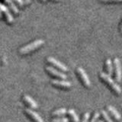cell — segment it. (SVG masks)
Segmentation results:
<instances>
[{
    "label": "cell",
    "instance_id": "6da1fadb",
    "mask_svg": "<svg viewBox=\"0 0 122 122\" xmlns=\"http://www.w3.org/2000/svg\"><path fill=\"white\" fill-rule=\"evenodd\" d=\"M44 44V41L42 39H37L34 41L33 42L28 44L25 46H23L22 47L19 49V53L21 55H26L28 53H31L34 51L35 50L40 48L41 46H43Z\"/></svg>",
    "mask_w": 122,
    "mask_h": 122
},
{
    "label": "cell",
    "instance_id": "7a4b0ae2",
    "mask_svg": "<svg viewBox=\"0 0 122 122\" xmlns=\"http://www.w3.org/2000/svg\"><path fill=\"white\" fill-rule=\"evenodd\" d=\"M100 76L105 82H107L111 87H112V89L114 92H115L117 94H121V86L118 85L117 83L115 82V81H114V80L112 78V76H109L108 74L105 73V72H101Z\"/></svg>",
    "mask_w": 122,
    "mask_h": 122
},
{
    "label": "cell",
    "instance_id": "3957f363",
    "mask_svg": "<svg viewBox=\"0 0 122 122\" xmlns=\"http://www.w3.org/2000/svg\"><path fill=\"white\" fill-rule=\"evenodd\" d=\"M0 10L2 11L3 16L5 19V21L9 25H11L14 23V17L12 14H11V11L9 9L5 4H2V2H0Z\"/></svg>",
    "mask_w": 122,
    "mask_h": 122
},
{
    "label": "cell",
    "instance_id": "277c9868",
    "mask_svg": "<svg viewBox=\"0 0 122 122\" xmlns=\"http://www.w3.org/2000/svg\"><path fill=\"white\" fill-rule=\"evenodd\" d=\"M47 61L49 63H51V65H53V66L60 69V70H62L63 72H67L68 71V68H67V66H66V65L63 64V63H61L60 61L57 60L56 59L53 58V57H52V56L47 57Z\"/></svg>",
    "mask_w": 122,
    "mask_h": 122
},
{
    "label": "cell",
    "instance_id": "5b68a950",
    "mask_svg": "<svg viewBox=\"0 0 122 122\" xmlns=\"http://www.w3.org/2000/svg\"><path fill=\"white\" fill-rule=\"evenodd\" d=\"M114 70H115V79L117 82H120L122 79V70L121 61L118 58H115L114 60Z\"/></svg>",
    "mask_w": 122,
    "mask_h": 122
},
{
    "label": "cell",
    "instance_id": "8992f818",
    "mask_svg": "<svg viewBox=\"0 0 122 122\" xmlns=\"http://www.w3.org/2000/svg\"><path fill=\"white\" fill-rule=\"evenodd\" d=\"M77 72L79 76L80 79H82V82L84 83L86 87H90L91 86V82H90V79L89 78V76L87 75V73L85 72V70H83L82 67H78L77 68Z\"/></svg>",
    "mask_w": 122,
    "mask_h": 122
},
{
    "label": "cell",
    "instance_id": "52a82bcc",
    "mask_svg": "<svg viewBox=\"0 0 122 122\" xmlns=\"http://www.w3.org/2000/svg\"><path fill=\"white\" fill-rule=\"evenodd\" d=\"M46 70L48 73L51 74L52 76H54L57 78H60L61 79H66L67 78V76L63 73V72H60L59 70H56L55 68H53V66H46Z\"/></svg>",
    "mask_w": 122,
    "mask_h": 122
},
{
    "label": "cell",
    "instance_id": "ba28073f",
    "mask_svg": "<svg viewBox=\"0 0 122 122\" xmlns=\"http://www.w3.org/2000/svg\"><path fill=\"white\" fill-rule=\"evenodd\" d=\"M6 6L9 8V9L11 11V12L15 15H18L19 14V9L18 6L15 5V3L13 2V0H3Z\"/></svg>",
    "mask_w": 122,
    "mask_h": 122
},
{
    "label": "cell",
    "instance_id": "9c48e42d",
    "mask_svg": "<svg viewBox=\"0 0 122 122\" xmlns=\"http://www.w3.org/2000/svg\"><path fill=\"white\" fill-rule=\"evenodd\" d=\"M25 112L27 114H28V115L31 117L35 122H44L43 118L39 115V114L37 113L36 112H34V110L30 109V108H26Z\"/></svg>",
    "mask_w": 122,
    "mask_h": 122
},
{
    "label": "cell",
    "instance_id": "30bf717a",
    "mask_svg": "<svg viewBox=\"0 0 122 122\" xmlns=\"http://www.w3.org/2000/svg\"><path fill=\"white\" fill-rule=\"evenodd\" d=\"M51 83L53 86H59L61 88H70L72 86L70 82L66 81L65 79H61V80H60V79H52Z\"/></svg>",
    "mask_w": 122,
    "mask_h": 122
},
{
    "label": "cell",
    "instance_id": "8fae6325",
    "mask_svg": "<svg viewBox=\"0 0 122 122\" xmlns=\"http://www.w3.org/2000/svg\"><path fill=\"white\" fill-rule=\"evenodd\" d=\"M23 99H24V101L28 104L30 108H34V109H36L38 108V105L37 103L34 100V99L29 96L28 95H25L24 96H23Z\"/></svg>",
    "mask_w": 122,
    "mask_h": 122
},
{
    "label": "cell",
    "instance_id": "7c38bea8",
    "mask_svg": "<svg viewBox=\"0 0 122 122\" xmlns=\"http://www.w3.org/2000/svg\"><path fill=\"white\" fill-rule=\"evenodd\" d=\"M107 108H108V112L112 114V115L115 118V119L117 121H120L121 119V114L119 113V112L114 108V106L112 105H108V107H107Z\"/></svg>",
    "mask_w": 122,
    "mask_h": 122
},
{
    "label": "cell",
    "instance_id": "4fadbf2b",
    "mask_svg": "<svg viewBox=\"0 0 122 122\" xmlns=\"http://www.w3.org/2000/svg\"><path fill=\"white\" fill-rule=\"evenodd\" d=\"M105 67H106V71L107 74H108L109 76H112L113 75V64L112 61L110 59H107L105 61Z\"/></svg>",
    "mask_w": 122,
    "mask_h": 122
},
{
    "label": "cell",
    "instance_id": "5bb4252c",
    "mask_svg": "<svg viewBox=\"0 0 122 122\" xmlns=\"http://www.w3.org/2000/svg\"><path fill=\"white\" fill-rule=\"evenodd\" d=\"M68 114H70V116L71 117V119L72 122H80L79 117L77 114H76V111L73 109H70L68 111Z\"/></svg>",
    "mask_w": 122,
    "mask_h": 122
},
{
    "label": "cell",
    "instance_id": "9a60e30c",
    "mask_svg": "<svg viewBox=\"0 0 122 122\" xmlns=\"http://www.w3.org/2000/svg\"><path fill=\"white\" fill-rule=\"evenodd\" d=\"M68 112V111L65 108H61L57 110H55L54 112H53L52 114L53 116H58V117H63L64 114H66Z\"/></svg>",
    "mask_w": 122,
    "mask_h": 122
},
{
    "label": "cell",
    "instance_id": "2e32d148",
    "mask_svg": "<svg viewBox=\"0 0 122 122\" xmlns=\"http://www.w3.org/2000/svg\"><path fill=\"white\" fill-rule=\"evenodd\" d=\"M101 114H102V115L103 118H104V119L105 120L106 122H114V121H112V118H111V117L109 116L108 113L106 111L102 110V112H101Z\"/></svg>",
    "mask_w": 122,
    "mask_h": 122
},
{
    "label": "cell",
    "instance_id": "e0dca14e",
    "mask_svg": "<svg viewBox=\"0 0 122 122\" xmlns=\"http://www.w3.org/2000/svg\"><path fill=\"white\" fill-rule=\"evenodd\" d=\"M69 121H70L69 118L66 117H59L52 119V122H69Z\"/></svg>",
    "mask_w": 122,
    "mask_h": 122
},
{
    "label": "cell",
    "instance_id": "ac0fdd59",
    "mask_svg": "<svg viewBox=\"0 0 122 122\" xmlns=\"http://www.w3.org/2000/svg\"><path fill=\"white\" fill-rule=\"evenodd\" d=\"M100 115H101V113H99L98 112H95V114H93L92 118V120H91L90 122H98Z\"/></svg>",
    "mask_w": 122,
    "mask_h": 122
},
{
    "label": "cell",
    "instance_id": "d6986e66",
    "mask_svg": "<svg viewBox=\"0 0 122 122\" xmlns=\"http://www.w3.org/2000/svg\"><path fill=\"white\" fill-rule=\"evenodd\" d=\"M13 2L15 3V5L18 8H20V9H23V7L25 5L24 0H13Z\"/></svg>",
    "mask_w": 122,
    "mask_h": 122
},
{
    "label": "cell",
    "instance_id": "ffe728a7",
    "mask_svg": "<svg viewBox=\"0 0 122 122\" xmlns=\"http://www.w3.org/2000/svg\"><path fill=\"white\" fill-rule=\"evenodd\" d=\"M89 117H90V113L89 112H86L85 114H84L83 117H82V122H89Z\"/></svg>",
    "mask_w": 122,
    "mask_h": 122
},
{
    "label": "cell",
    "instance_id": "44dd1931",
    "mask_svg": "<svg viewBox=\"0 0 122 122\" xmlns=\"http://www.w3.org/2000/svg\"><path fill=\"white\" fill-rule=\"evenodd\" d=\"M103 2H122V0H101Z\"/></svg>",
    "mask_w": 122,
    "mask_h": 122
},
{
    "label": "cell",
    "instance_id": "7402d4cb",
    "mask_svg": "<svg viewBox=\"0 0 122 122\" xmlns=\"http://www.w3.org/2000/svg\"><path fill=\"white\" fill-rule=\"evenodd\" d=\"M24 1H25V5H29V4L30 3V2H31V0H24Z\"/></svg>",
    "mask_w": 122,
    "mask_h": 122
},
{
    "label": "cell",
    "instance_id": "603a6c76",
    "mask_svg": "<svg viewBox=\"0 0 122 122\" xmlns=\"http://www.w3.org/2000/svg\"><path fill=\"white\" fill-rule=\"evenodd\" d=\"M2 16H3V14H2V11L0 10V18H2Z\"/></svg>",
    "mask_w": 122,
    "mask_h": 122
},
{
    "label": "cell",
    "instance_id": "cb8c5ba5",
    "mask_svg": "<svg viewBox=\"0 0 122 122\" xmlns=\"http://www.w3.org/2000/svg\"><path fill=\"white\" fill-rule=\"evenodd\" d=\"M121 33L122 34V23H121Z\"/></svg>",
    "mask_w": 122,
    "mask_h": 122
},
{
    "label": "cell",
    "instance_id": "d4e9b609",
    "mask_svg": "<svg viewBox=\"0 0 122 122\" xmlns=\"http://www.w3.org/2000/svg\"><path fill=\"white\" fill-rule=\"evenodd\" d=\"M41 2H45L46 1H47V0H41Z\"/></svg>",
    "mask_w": 122,
    "mask_h": 122
},
{
    "label": "cell",
    "instance_id": "484cf974",
    "mask_svg": "<svg viewBox=\"0 0 122 122\" xmlns=\"http://www.w3.org/2000/svg\"><path fill=\"white\" fill-rule=\"evenodd\" d=\"M98 122H104V121H103L102 120H99V121H98Z\"/></svg>",
    "mask_w": 122,
    "mask_h": 122
},
{
    "label": "cell",
    "instance_id": "4316f807",
    "mask_svg": "<svg viewBox=\"0 0 122 122\" xmlns=\"http://www.w3.org/2000/svg\"><path fill=\"white\" fill-rule=\"evenodd\" d=\"M53 1H58V0H53Z\"/></svg>",
    "mask_w": 122,
    "mask_h": 122
}]
</instances>
